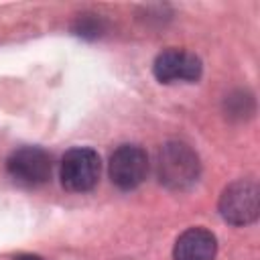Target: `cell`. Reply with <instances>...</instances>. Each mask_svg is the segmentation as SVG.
I'll return each instance as SVG.
<instances>
[{"mask_svg":"<svg viewBox=\"0 0 260 260\" xmlns=\"http://www.w3.org/2000/svg\"><path fill=\"white\" fill-rule=\"evenodd\" d=\"M152 73L160 83L197 81L203 73V63L195 53L171 47L156 55L152 63Z\"/></svg>","mask_w":260,"mask_h":260,"instance_id":"6","label":"cell"},{"mask_svg":"<svg viewBox=\"0 0 260 260\" xmlns=\"http://www.w3.org/2000/svg\"><path fill=\"white\" fill-rule=\"evenodd\" d=\"M100 173H102V160L93 148L75 146L69 148L61 158L59 179L61 185L71 193L91 191L100 181Z\"/></svg>","mask_w":260,"mask_h":260,"instance_id":"3","label":"cell"},{"mask_svg":"<svg viewBox=\"0 0 260 260\" xmlns=\"http://www.w3.org/2000/svg\"><path fill=\"white\" fill-rule=\"evenodd\" d=\"M201 175L199 154L181 140H169L158 148L156 154V177L158 183L171 191L191 189Z\"/></svg>","mask_w":260,"mask_h":260,"instance_id":"1","label":"cell"},{"mask_svg":"<svg viewBox=\"0 0 260 260\" xmlns=\"http://www.w3.org/2000/svg\"><path fill=\"white\" fill-rule=\"evenodd\" d=\"M215 254L217 240L205 228L185 230L173 246V260H215Z\"/></svg>","mask_w":260,"mask_h":260,"instance_id":"7","label":"cell"},{"mask_svg":"<svg viewBox=\"0 0 260 260\" xmlns=\"http://www.w3.org/2000/svg\"><path fill=\"white\" fill-rule=\"evenodd\" d=\"M16 260H43L39 256H16Z\"/></svg>","mask_w":260,"mask_h":260,"instance_id":"9","label":"cell"},{"mask_svg":"<svg viewBox=\"0 0 260 260\" xmlns=\"http://www.w3.org/2000/svg\"><path fill=\"white\" fill-rule=\"evenodd\" d=\"M219 215L230 225H250L260 215V187L254 179H238L223 187L217 201Z\"/></svg>","mask_w":260,"mask_h":260,"instance_id":"2","label":"cell"},{"mask_svg":"<svg viewBox=\"0 0 260 260\" xmlns=\"http://www.w3.org/2000/svg\"><path fill=\"white\" fill-rule=\"evenodd\" d=\"M148 154L142 146L138 144H122L110 154V165H108V175L110 181L122 189V191H132L140 187L148 175Z\"/></svg>","mask_w":260,"mask_h":260,"instance_id":"4","label":"cell"},{"mask_svg":"<svg viewBox=\"0 0 260 260\" xmlns=\"http://www.w3.org/2000/svg\"><path fill=\"white\" fill-rule=\"evenodd\" d=\"M6 173L20 185L37 187L51 179L53 158L39 146H22L12 150L6 158Z\"/></svg>","mask_w":260,"mask_h":260,"instance_id":"5","label":"cell"},{"mask_svg":"<svg viewBox=\"0 0 260 260\" xmlns=\"http://www.w3.org/2000/svg\"><path fill=\"white\" fill-rule=\"evenodd\" d=\"M71 30L81 37V39H87V41H93V39H100L106 30V22L95 16V14H83L79 16L73 24H71Z\"/></svg>","mask_w":260,"mask_h":260,"instance_id":"8","label":"cell"}]
</instances>
